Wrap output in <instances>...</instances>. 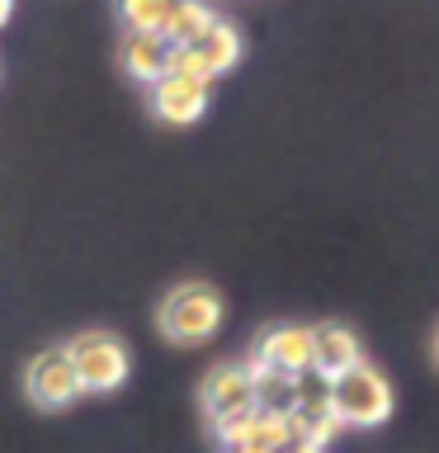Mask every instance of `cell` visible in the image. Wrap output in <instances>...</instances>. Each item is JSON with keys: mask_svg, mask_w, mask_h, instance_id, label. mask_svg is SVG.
<instances>
[{"mask_svg": "<svg viewBox=\"0 0 439 453\" xmlns=\"http://www.w3.org/2000/svg\"><path fill=\"white\" fill-rule=\"evenodd\" d=\"M246 364H265V368H279V373H307L312 368V326H269L255 340L250 359Z\"/></svg>", "mask_w": 439, "mask_h": 453, "instance_id": "cell-7", "label": "cell"}, {"mask_svg": "<svg viewBox=\"0 0 439 453\" xmlns=\"http://www.w3.org/2000/svg\"><path fill=\"white\" fill-rule=\"evenodd\" d=\"M227 317V303L222 293L204 279H189V283H175L161 307H156V326L170 345H204V340L218 335V326Z\"/></svg>", "mask_w": 439, "mask_h": 453, "instance_id": "cell-1", "label": "cell"}, {"mask_svg": "<svg viewBox=\"0 0 439 453\" xmlns=\"http://www.w3.org/2000/svg\"><path fill=\"white\" fill-rule=\"evenodd\" d=\"M331 406H335V416L345 420V430H374V425L392 420L397 392H392V382L364 359V364H354L350 373L331 378Z\"/></svg>", "mask_w": 439, "mask_h": 453, "instance_id": "cell-3", "label": "cell"}, {"mask_svg": "<svg viewBox=\"0 0 439 453\" xmlns=\"http://www.w3.org/2000/svg\"><path fill=\"white\" fill-rule=\"evenodd\" d=\"M24 392H28V402L42 406V411H66V406H76L85 388H81V378H76V364H71V354L66 345H57V349H42L28 359L24 368Z\"/></svg>", "mask_w": 439, "mask_h": 453, "instance_id": "cell-6", "label": "cell"}, {"mask_svg": "<svg viewBox=\"0 0 439 453\" xmlns=\"http://www.w3.org/2000/svg\"><path fill=\"white\" fill-rule=\"evenodd\" d=\"M166 52H170V48H166L161 34H123V42H119V66H123L133 81L151 85V81L166 76Z\"/></svg>", "mask_w": 439, "mask_h": 453, "instance_id": "cell-10", "label": "cell"}, {"mask_svg": "<svg viewBox=\"0 0 439 453\" xmlns=\"http://www.w3.org/2000/svg\"><path fill=\"white\" fill-rule=\"evenodd\" d=\"M10 14H14V0H0V28L10 24Z\"/></svg>", "mask_w": 439, "mask_h": 453, "instance_id": "cell-17", "label": "cell"}, {"mask_svg": "<svg viewBox=\"0 0 439 453\" xmlns=\"http://www.w3.org/2000/svg\"><path fill=\"white\" fill-rule=\"evenodd\" d=\"M212 19H218V14H212L204 0H180V5L170 10V19H166V28H161V38L170 42V48H184V42L204 38Z\"/></svg>", "mask_w": 439, "mask_h": 453, "instance_id": "cell-14", "label": "cell"}, {"mask_svg": "<svg viewBox=\"0 0 439 453\" xmlns=\"http://www.w3.org/2000/svg\"><path fill=\"white\" fill-rule=\"evenodd\" d=\"M170 48V42H166ZM241 62V34H236V24H227V19H212L208 24V34L204 38H194V42H184V48H170L166 52V76H189V81H218L227 76Z\"/></svg>", "mask_w": 439, "mask_h": 453, "instance_id": "cell-4", "label": "cell"}, {"mask_svg": "<svg viewBox=\"0 0 439 453\" xmlns=\"http://www.w3.org/2000/svg\"><path fill=\"white\" fill-rule=\"evenodd\" d=\"M198 406H204V416L212 425V434H218V444L227 449L255 420V378H250V364H218L204 378V388H198Z\"/></svg>", "mask_w": 439, "mask_h": 453, "instance_id": "cell-2", "label": "cell"}, {"mask_svg": "<svg viewBox=\"0 0 439 453\" xmlns=\"http://www.w3.org/2000/svg\"><path fill=\"white\" fill-rule=\"evenodd\" d=\"M180 0H113L123 34H161Z\"/></svg>", "mask_w": 439, "mask_h": 453, "instance_id": "cell-15", "label": "cell"}, {"mask_svg": "<svg viewBox=\"0 0 439 453\" xmlns=\"http://www.w3.org/2000/svg\"><path fill=\"white\" fill-rule=\"evenodd\" d=\"M354 364H364V345L350 326H340V321L312 326V368H317L321 378H340V373H350Z\"/></svg>", "mask_w": 439, "mask_h": 453, "instance_id": "cell-9", "label": "cell"}, {"mask_svg": "<svg viewBox=\"0 0 439 453\" xmlns=\"http://www.w3.org/2000/svg\"><path fill=\"white\" fill-rule=\"evenodd\" d=\"M71 354V364H76V378H81V388L85 396H104V392H119L127 373H133V354H127V345L119 335H109V331H85L76 335L66 345Z\"/></svg>", "mask_w": 439, "mask_h": 453, "instance_id": "cell-5", "label": "cell"}, {"mask_svg": "<svg viewBox=\"0 0 439 453\" xmlns=\"http://www.w3.org/2000/svg\"><path fill=\"white\" fill-rule=\"evenodd\" d=\"M208 81H189V76H161L151 81V113L161 123L189 127L208 113Z\"/></svg>", "mask_w": 439, "mask_h": 453, "instance_id": "cell-8", "label": "cell"}, {"mask_svg": "<svg viewBox=\"0 0 439 453\" xmlns=\"http://www.w3.org/2000/svg\"><path fill=\"white\" fill-rule=\"evenodd\" d=\"M250 378H255V411L260 416H293L297 411V373L250 364Z\"/></svg>", "mask_w": 439, "mask_h": 453, "instance_id": "cell-11", "label": "cell"}, {"mask_svg": "<svg viewBox=\"0 0 439 453\" xmlns=\"http://www.w3.org/2000/svg\"><path fill=\"white\" fill-rule=\"evenodd\" d=\"M289 439H293V420L289 416H260V411H255V420L227 449L232 453H274V449L289 444Z\"/></svg>", "mask_w": 439, "mask_h": 453, "instance_id": "cell-12", "label": "cell"}, {"mask_svg": "<svg viewBox=\"0 0 439 453\" xmlns=\"http://www.w3.org/2000/svg\"><path fill=\"white\" fill-rule=\"evenodd\" d=\"M274 453H326V449H317V444H307V439H289V444H283V449H274Z\"/></svg>", "mask_w": 439, "mask_h": 453, "instance_id": "cell-16", "label": "cell"}, {"mask_svg": "<svg viewBox=\"0 0 439 453\" xmlns=\"http://www.w3.org/2000/svg\"><path fill=\"white\" fill-rule=\"evenodd\" d=\"M289 420H293V434L307 439V444H317V449H326L331 439H340V430H345V420L335 416L331 402H303Z\"/></svg>", "mask_w": 439, "mask_h": 453, "instance_id": "cell-13", "label": "cell"}, {"mask_svg": "<svg viewBox=\"0 0 439 453\" xmlns=\"http://www.w3.org/2000/svg\"><path fill=\"white\" fill-rule=\"evenodd\" d=\"M435 364H439V331H435Z\"/></svg>", "mask_w": 439, "mask_h": 453, "instance_id": "cell-18", "label": "cell"}]
</instances>
